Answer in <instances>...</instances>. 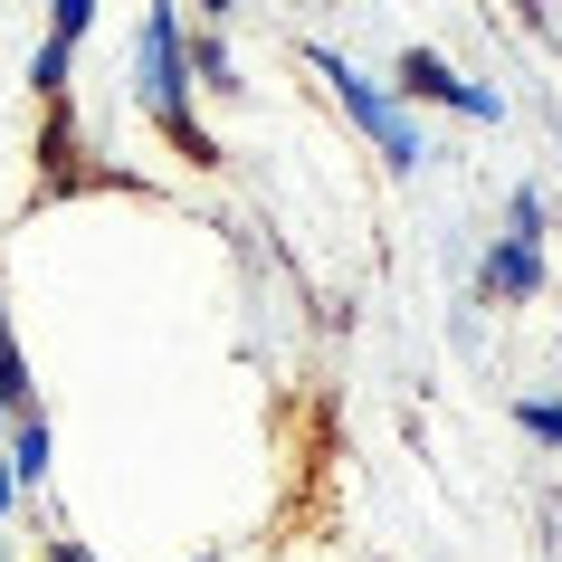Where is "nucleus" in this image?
I'll return each mask as SVG.
<instances>
[{
	"instance_id": "obj_6",
	"label": "nucleus",
	"mask_w": 562,
	"mask_h": 562,
	"mask_svg": "<svg viewBox=\"0 0 562 562\" xmlns=\"http://www.w3.org/2000/svg\"><path fill=\"white\" fill-rule=\"evenodd\" d=\"M181 58H191V77H201V87L238 95V58H229V38H220V30H201V38H181Z\"/></svg>"
},
{
	"instance_id": "obj_11",
	"label": "nucleus",
	"mask_w": 562,
	"mask_h": 562,
	"mask_svg": "<svg viewBox=\"0 0 562 562\" xmlns=\"http://www.w3.org/2000/svg\"><path fill=\"white\" fill-rule=\"evenodd\" d=\"M48 562H95V553L77 543V533H58V543H48Z\"/></svg>"
},
{
	"instance_id": "obj_1",
	"label": "nucleus",
	"mask_w": 562,
	"mask_h": 562,
	"mask_svg": "<svg viewBox=\"0 0 562 562\" xmlns=\"http://www.w3.org/2000/svg\"><path fill=\"white\" fill-rule=\"evenodd\" d=\"M181 10H144V30H134V95H144V115L172 134L191 162H220V144L201 134V115H191V58H181Z\"/></svg>"
},
{
	"instance_id": "obj_15",
	"label": "nucleus",
	"mask_w": 562,
	"mask_h": 562,
	"mask_svg": "<svg viewBox=\"0 0 562 562\" xmlns=\"http://www.w3.org/2000/svg\"><path fill=\"white\" fill-rule=\"evenodd\" d=\"M0 334H10V315H0Z\"/></svg>"
},
{
	"instance_id": "obj_4",
	"label": "nucleus",
	"mask_w": 562,
	"mask_h": 562,
	"mask_svg": "<svg viewBox=\"0 0 562 562\" xmlns=\"http://www.w3.org/2000/svg\"><path fill=\"white\" fill-rule=\"evenodd\" d=\"M543 277H553V267H543V248L496 238V248L476 258V296H486V305H533V296H543Z\"/></svg>"
},
{
	"instance_id": "obj_10",
	"label": "nucleus",
	"mask_w": 562,
	"mask_h": 562,
	"mask_svg": "<svg viewBox=\"0 0 562 562\" xmlns=\"http://www.w3.org/2000/svg\"><path fill=\"white\" fill-rule=\"evenodd\" d=\"M87 30H95V0H48V38L58 48H77Z\"/></svg>"
},
{
	"instance_id": "obj_2",
	"label": "nucleus",
	"mask_w": 562,
	"mask_h": 562,
	"mask_svg": "<svg viewBox=\"0 0 562 562\" xmlns=\"http://www.w3.org/2000/svg\"><path fill=\"white\" fill-rule=\"evenodd\" d=\"M305 58H315V77L334 87V105H344V115H353L362 134L382 144V162H391V172H419V162H429V144H419V124L401 115V95H391L382 77H362V67L344 58V48H325V38H315Z\"/></svg>"
},
{
	"instance_id": "obj_12",
	"label": "nucleus",
	"mask_w": 562,
	"mask_h": 562,
	"mask_svg": "<svg viewBox=\"0 0 562 562\" xmlns=\"http://www.w3.org/2000/svg\"><path fill=\"white\" fill-rule=\"evenodd\" d=\"M10 505H20V486H10V468H0V525H10Z\"/></svg>"
},
{
	"instance_id": "obj_7",
	"label": "nucleus",
	"mask_w": 562,
	"mask_h": 562,
	"mask_svg": "<svg viewBox=\"0 0 562 562\" xmlns=\"http://www.w3.org/2000/svg\"><path fill=\"white\" fill-rule=\"evenodd\" d=\"M543 229H553V201H543V191H515V201H505V238H525V248H543Z\"/></svg>"
},
{
	"instance_id": "obj_14",
	"label": "nucleus",
	"mask_w": 562,
	"mask_h": 562,
	"mask_svg": "<svg viewBox=\"0 0 562 562\" xmlns=\"http://www.w3.org/2000/svg\"><path fill=\"white\" fill-rule=\"evenodd\" d=\"M0 562H10V543H0Z\"/></svg>"
},
{
	"instance_id": "obj_3",
	"label": "nucleus",
	"mask_w": 562,
	"mask_h": 562,
	"mask_svg": "<svg viewBox=\"0 0 562 562\" xmlns=\"http://www.w3.org/2000/svg\"><path fill=\"white\" fill-rule=\"evenodd\" d=\"M391 95H401V115H411V105H448V115H468V124H496V115H505V95H496V87L458 77V67H448L439 48H419V38L391 58Z\"/></svg>"
},
{
	"instance_id": "obj_13",
	"label": "nucleus",
	"mask_w": 562,
	"mask_h": 562,
	"mask_svg": "<svg viewBox=\"0 0 562 562\" xmlns=\"http://www.w3.org/2000/svg\"><path fill=\"white\" fill-rule=\"evenodd\" d=\"M0 439H10V419H0Z\"/></svg>"
},
{
	"instance_id": "obj_5",
	"label": "nucleus",
	"mask_w": 562,
	"mask_h": 562,
	"mask_svg": "<svg viewBox=\"0 0 562 562\" xmlns=\"http://www.w3.org/2000/svg\"><path fill=\"white\" fill-rule=\"evenodd\" d=\"M48 458H58L48 419H10V439H0V468H10V486H20V496H30V486H48Z\"/></svg>"
},
{
	"instance_id": "obj_9",
	"label": "nucleus",
	"mask_w": 562,
	"mask_h": 562,
	"mask_svg": "<svg viewBox=\"0 0 562 562\" xmlns=\"http://www.w3.org/2000/svg\"><path fill=\"white\" fill-rule=\"evenodd\" d=\"M515 429L533 448H562V401H515Z\"/></svg>"
},
{
	"instance_id": "obj_8",
	"label": "nucleus",
	"mask_w": 562,
	"mask_h": 562,
	"mask_svg": "<svg viewBox=\"0 0 562 562\" xmlns=\"http://www.w3.org/2000/svg\"><path fill=\"white\" fill-rule=\"evenodd\" d=\"M67 58H77V48H58V38H38V58H30V87L48 95V105L67 95Z\"/></svg>"
}]
</instances>
